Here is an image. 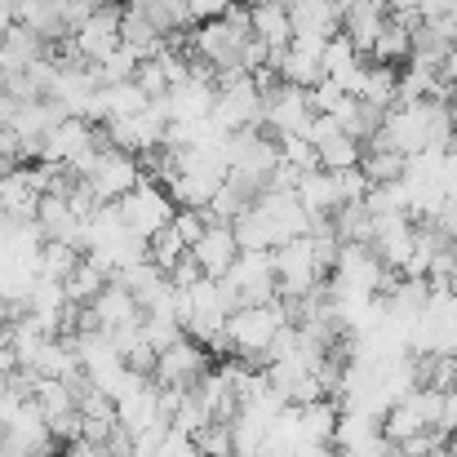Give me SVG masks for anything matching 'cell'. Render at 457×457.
Wrapping results in <instances>:
<instances>
[{
    "instance_id": "obj_1",
    "label": "cell",
    "mask_w": 457,
    "mask_h": 457,
    "mask_svg": "<svg viewBox=\"0 0 457 457\" xmlns=\"http://www.w3.org/2000/svg\"><path fill=\"white\" fill-rule=\"evenodd\" d=\"M285 324H289V315H285V303H280V298L253 303V306H236V311L227 315V346H231L240 360L262 364L271 337H276Z\"/></svg>"
},
{
    "instance_id": "obj_2",
    "label": "cell",
    "mask_w": 457,
    "mask_h": 457,
    "mask_svg": "<svg viewBox=\"0 0 457 457\" xmlns=\"http://www.w3.org/2000/svg\"><path fill=\"white\" fill-rule=\"evenodd\" d=\"M222 164H227V178L249 187L253 195L267 187L271 169L280 164V152H276V138H267L262 129H236L227 134V147H222Z\"/></svg>"
},
{
    "instance_id": "obj_3",
    "label": "cell",
    "mask_w": 457,
    "mask_h": 457,
    "mask_svg": "<svg viewBox=\"0 0 457 457\" xmlns=\"http://www.w3.org/2000/svg\"><path fill=\"white\" fill-rule=\"evenodd\" d=\"M76 178H85V187L94 191L98 204H116V200L143 178V160L129 155V152H120V147H112V143L103 138Z\"/></svg>"
},
{
    "instance_id": "obj_4",
    "label": "cell",
    "mask_w": 457,
    "mask_h": 457,
    "mask_svg": "<svg viewBox=\"0 0 457 457\" xmlns=\"http://www.w3.org/2000/svg\"><path fill=\"white\" fill-rule=\"evenodd\" d=\"M58 45L67 49V58H71V62L98 67V62L120 45V4H112V0L94 4V9H89V18H85L67 40H58Z\"/></svg>"
},
{
    "instance_id": "obj_5",
    "label": "cell",
    "mask_w": 457,
    "mask_h": 457,
    "mask_svg": "<svg viewBox=\"0 0 457 457\" xmlns=\"http://www.w3.org/2000/svg\"><path fill=\"white\" fill-rule=\"evenodd\" d=\"M271 271H276V294L280 298H306L324 280V271L315 262V249H311V231L271 249Z\"/></svg>"
},
{
    "instance_id": "obj_6",
    "label": "cell",
    "mask_w": 457,
    "mask_h": 457,
    "mask_svg": "<svg viewBox=\"0 0 457 457\" xmlns=\"http://www.w3.org/2000/svg\"><path fill=\"white\" fill-rule=\"evenodd\" d=\"M116 209H120V218H125V227L134 231V236H155L160 227H169V218H173V195L155 182V178H138L120 200H116Z\"/></svg>"
},
{
    "instance_id": "obj_7",
    "label": "cell",
    "mask_w": 457,
    "mask_h": 457,
    "mask_svg": "<svg viewBox=\"0 0 457 457\" xmlns=\"http://www.w3.org/2000/svg\"><path fill=\"white\" fill-rule=\"evenodd\" d=\"M164 125H169V116H164L160 98H152L143 112L107 120V125H103V138L129 155H147V152H160V147H164Z\"/></svg>"
},
{
    "instance_id": "obj_8",
    "label": "cell",
    "mask_w": 457,
    "mask_h": 457,
    "mask_svg": "<svg viewBox=\"0 0 457 457\" xmlns=\"http://www.w3.org/2000/svg\"><path fill=\"white\" fill-rule=\"evenodd\" d=\"M213 369V355H209V346H200L195 337H178V342H169L164 351H155V369H152V382L155 386H182V391H191L204 373Z\"/></svg>"
},
{
    "instance_id": "obj_9",
    "label": "cell",
    "mask_w": 457,
    "mask_h": 457,
    "mask_svg": "<svg viewBox=\"0 0 457 457\" xmlns=\"http://www.w3.org/2000/svg\"><path fill=\"white\" fill-rule=\"evenodd\" d=\"M311 103H306V89L298 85H276V89H267L262 94V134L267 138H285V134H306V125H311Z\"/></svg>"
},
{
    "instance_id": "obj_10",
    "label": "cell",
    "mask_w": 457,
    "mask_h": 457,
    "mask_svg": "<svg viewBox=\"0 0 457 457\" xmlns=\"http://www.w3.org/2000/svg\"><path fill=\"white\" fill-rule=\"evenodd\" d=\"M236 258H240V245H236L231 222H209V227L200 231V240L191 245V262H195L200 276H209V280H222V276L236 267Z\"/></svg>"
},
{
    "instance_id": "obj_11",
    "label": "cell",
    "mask_w": 457,
    "mask_h": 457,
    "mask_svg": "<svg viewBox=\"0 0 457 457\" xmlns=\"http://www.w3.org/2000/svg\"><path fill=\"white\" fill-rule=\"evenodd\" d=\"M31 218H36V227H40L45 240H67V245H76L85 253V218L67 204L62 191H45L36 200V213Z\"/></svg>"
},
{
    "instance_id": "obj_12",
    "label": "cell",
    "mask_w": 457,
    "mask_h": 457,
    "mask_svg": "<svg viewBox=\"0 0 457 457\" xmlns=\"http://www.w3.org/2000/svg\"><path fill=\"white\" fill-rule=\"evenodd\" d=\"M40 178L31 164H0V213L9 218H31L40 200Z\"/></svg>"
},
{
    "instance_id": "obj_13",
    "label": "cell",
    "mask_w": 457,
    "mask_h": 457,
    "mask_svg": "<svg viewBox=\"0 0 457 457\" xmlns=\"http://www.w3.org/2000/svg\"><path fill=\"white\" fill-rule=\"evenodd\" d=\"M253 204L276 222V231L285 236V240H294V236H306L311 227H315V218L303 209V200L294 195V191H271V187H262L258 195H253Z\"/></svg>"
},
{
    "instance_id": "obj_14",
    "label": "cell",
    "mask_w": 457,
    "mask_h": 457,
    "mask_svg": "<svg viewBox=\"0 0 457 457\" xmlns=\"http://www.w3.org/2000/svg\"><path fill=\"white\" fill-rule=\"evenodd\" d=\"M49 54V40H40L36 31H27L22 22H13L4 36H0V71L4 76H18V71H27L36 58H45Z\"/></svg>"
},
{
    "instance_id": "obj_15",
    "label": "cell",
    "mask_w": 457,
    "mask_h": 457,
    "mask_svg": "<svg viewBox=\"0 0 457 457\" xmlns=\"http://www.w3.org/2000/svg\"><path fill=\"white\" fill-rule=\"evenodd\" d=\"M249 27H253V36H258L271 54L285 49V45L294 40L289 4H280V0H258V4H249Z\"/></svg>"
},
{
    "instance_id": "obj_16",
    "label": "cell",
    "mask_w": 457,
    "mask_h": 457,
    "mask_svg": "<svg viewBox=\"0 0 457 457\" xmlns=\"http://www.w3.org/2000/svg\"><path fill=\"white\" fill-rule=\"evenodd\" d=\"M298 409V449L303 445H333V431H337V404L333 395L324 400H311V404H294Z\"/></svg>"
},
{
    "instance_id": "obj_17",
    "label": "cell",
    "mask_w": 457,
    "mask_h": 457,
    "mask_svg": "<svg viewBox=\"0 0 457 457\" xmlns=\"http://www.w3.org/2000/svg\"><path fill=\"white\" fill-rule=\"evenodd\" d=\"M409 54H413V22H404L400 13H386V22H382V31L369 49V62L400 67V62H409Z\"/></svg>"
},
{
    "instance_id": "obj_18",
    "label": "cell",
    "mask_w": 457,
    "mask_h": 457,
    "mask_svg": "<svg viewBox=\"0 0 457 457\" xmlns=\"http://www.w3.org/2000/svg\"><path fill=\"white\" fill-rule=\"evenodd\" d=\"M18 22H22L27 31H36L40 40H49V45L67 40L62 0H18Z\"/></svg>"
},
{
    "instance_id": "obj_19",
    "label": "cell",
    "mask_w": 457,
    "mask_h": 457,
    "mask_svg": "<svg viewBox=\"0 0 457 457\" xmlns=\"http://www.w3.org/2000/svg\"><path fill=\"white\" fill-rule=\"evenodd\" d=\"M294 195L303 200V209L311 218H328L342 200H337V187H333V173L328 169H311V173H298V187Z\"/></svg>"
},
{
    "instance_id": "obj_20",
    "label": "cell",
    "mask_w": 457,
    "mask_h": 457,
    "mask_svg": "<svg viewBox=\"0 0 457 457\" xmlns=\"http://www.w3.org/2000/svg\"><path fill=\"white\" fill-rule=\"evenodd\" d=\"M231 231H236V245H240V249H262V253H271L276 245H285V236L276 231V222H271L258 204H249V209L231 222Z\"/></svg>"
},
{
    "instance_id": "obj_21",
    "label": "cell",
    "mask_w": 457,
    "mask_h": 457,
    "mask_svg": "<svg viewBox=\"0 0 457 457\" xmlns=\"http://www.w3.org/2000/svg\"><path fill=\"white\" fill-rule=\"evenodd\" d=\"M360 98L373 103V107H395L400 103V67H386V62H369L364 67V85H360Z\"/></svg>"
},
{
    "instance_id": "obj_22",
    "label": "cell",
    "mask_w": 457,
    "mask_h": 457,
    "mask_svg": "<svg viewBox=\"0 0 457 457\" xmlns=\"http://www.w3.org/2000/svg\"><path fill=\"white\" fill-rule=\"evenodd\" d=\"M98 103H103V125H107V120H116V116L143 112L152 98H147L134 80H112V85H98Z\"/></svg>"
},
{
    "instance_id": "obj_23",
    "label": "cell",
    "mask_w": 457,
    "mask_h": 457,
    "mask_svg": "<svg viewBox=\"0 0 457 457\" xmlns=\"http://www.w3.org/2000/svg\"><path fill=\"white\" fill-rule=\"evenodd\" d=\"M80 258H85V253H80L76 245H67V240H40V253H36V276H40V280H58V285H62Z\"/></svg>"
},
{
    "instance_id": "obj_24",
    "label": "cell",
    "mask_w": 457,
    "mask_h": 457,
    "mask_svg": "<svg viewBox=\"0 0 457 457\" xmlns=\"http://www.w3.org/2000/svg\"><path fill=\"white\" fill-rule=\"evenodd\" d=\"M360 155H364V143L351 138L346 129H337V134H328L324 143H315V160H320V169H328V173L360 164Z\"/></svg>"
},
{
    "instance_id": "obj_25",
    "label": "cell",
    "mask_w": 457,
    "mask_h": 457,
    "mask_svg": "<svg viewBox=\"0 0 457 457\" xmlns=\"http://www.w3.org/2000/svg\"><path fill=\"white\" fill-rule=\"evenodd\" d=\"M107 280H112V276H107L94 258H80V262L71 267V276L62 280V294H67V303L85 306V303H94V294H98Z\"/></svg>"
},
{
    "instance_id": "obj_26",
    "label": "cell",
    "mask_w": 457,
    "mask_h": 457,
    "mask_svg": "<svg viewBox=\"0 0 457 457\" xmlns=\"http://www.w3.org/2000/svg\"><path fill=\"white\" fill-rule=\"evenodd\" d=\"M249 204H253V191L240 187V182H231V178H222V187L213 191V200L204 204V213H209V222H236Z\"/></svg>"
},
{
    "instance_id": "obj_27",
    "label": "cell",
    "mask_w": 457,
    "mask_h": 457,
    "mask_svg": "<svg viewBox=\"0 0 457 457\" xmlns=\"http://www.w3.org/2000/svg\"><path fill=\"white\" fill-rule=\"evenodd\" d=\"M404 164H409V155L391 152V147H378V143H369L364 155H360V169H364V178L378 187V182H400L404 178Z\"/></svg>"
},
{
    "instance_id": "obj_28",
    "label": "cell",
    "mask_w": 457,
    "mask_h": 457,
    "mask_svg": "<svg viewBox=\"0 0 457 457\" xmlns=\"http://www.w3.org/2000/svg\"><path fill=\"white\" fill-rule=\"evenodd\" d=\"M147 54L143 49H134V45H116L98 67H94V76H98V85H112V80H134V71H138V62H143Z\"/></svg>"
},
{
    "instance_id": "obj_29",
    "label": "cell",
    "mask_w": 457,
    "mask_h": 457,
    "mask_svg": "<svg viewBox=\"0 0 457 457\" xmlns=\"http://www.w3.org/2000/svg\"><path fill=\"white\" fill-rule=\"evenodd\" d=\"M147 258H152L160 271H169V267H178V262L187 258V245L178 240L173 227H160L155 236H147Z\"/></svg>"
},
{
    "instance_id": "obj_30",
    "label": "cell",
    "mask_w": 457,
    "mask_h": 457,
    "mask_svg": "<svg viewBox=\"0 0 457 457\" xmlns=\"http://www.w3.org/2000/svg\"><path fill=\"white\" fill-rule=\"evenodd\" d=\"M276 152H280V160H285L289 169H298V173L320 169L315 147H311V138H306V134H285V138H276Z\"/></svg>"
},
{
    "instance_id": "obj_31",
    "label": "cell",
    "mask_w": 457,
    "mask_h": 457,
    "mask_svg": "<svg viewBox=\"0 0 457 457\" xmlns=\"http://www.w3.org/2000/svg\"><path fill=\"white\" fill-rule=\"evenodd\" d=\"M169 227H173V231H178V240L191 249V245L200 240V231L209 227V213H204V209H187V204H178V209H173V218H169Z\"/></svg>"
},
{
    "instance_id": "obj_32",
    "label": "cell",
    "mask_w": 457,
    "mask_h": 457,
    "mask_svg": "<svg viewBox=\"0 0 457 457\" xmlns=\"http://www.w3.org/2000/svg\"><path fill=\"white\" fill-rule=\"evenodd\" d=\"M191 440H195V449L204 457H231V422H209Z\"/></svg>"
},
{
    "instance_id": "obj_33",
    "label": "cell",
    "mask_w": 457,
    "mask_h": 457,
    "mask_svg": "<svg viewBox=\"0 0 457 457\" xmlns=\"http://www.w3.org/2000/svg\"><path fill=\"white\" fill-rule=\"evenodd\" d=\"M333 187H337V200H342V204H355V200H364V195H369V187H373V182L364 178V169H360V164H351V169H337V173H333Z\"/></svg>"
},
{
    "instance_id": "obj_34",
    "label": "cell",
    "mask_w": 457,
    "mask_h": 457,
    "mask_svg": "<svg viewBox=\"0 0 457 457\" xmlns=\"http://www.w3.org/2000/svg\"><path fill=\"white\" fill-rule=\"evenodd\" d=\"M134 85L147 94V98H164V89H169V76H164V67H160V58L147 54L143 62H138V71H134Z\"/></svg>"
},
{
    "instance_id": "obj_35",
    "label": "cell",
    "mask_w": 457,
    "mask_h": 457,
    "mask_svg": "<svg viewBox=\"0 0 457 457\" xmlns=\"http://www.w3.org/2000/svg\"><path fill=\"white\" fill-rule=\"evenodd\" d=\"M155 457H204L200 449H195V440L191 436H182V431H164V440H160V449H155Z\"/></svg>"
},
{
    "instance_id": "obj_36",
    "label": "cell",
    "mask_w": 457,
    "mask_h": 457,
    "mask_svg": "<svg viewBox=\"0 0 457 457\" xmlns=\"http://www.w3.org/2000/svg\"><path fill=\"white\" fill-rule=\"evenodd\" d=\"M236 0H187V18L191 22H209V18H222Z\"/></svg>"
},
{
    "instance_id": "obj_37",
    "label": "cell",
    "mask_w": 457,
    "mask_h": 457,
    "mask_svg": "<svg viewBox=\"0 0 457 457\" xmlns=\"http://www.w3.org/2000/svg\"><path fill=\"white\" fill-rule=\"evenodd\" d=\"M18 369V346H13V324H0V373Z\"/></svg>"
},
{
    "instance_id": "obj_38",
    "label": "cell",
    "mask_w": 457,
    "mask_h": 457,
    "mask_svg": "<svg viewBox=\"0 0 457 457\" xmlns=\"http://www.w3.org/2000/svg\"><path fill=\"white\" fill-rule=\"evenodd\" d=\"M62 457H116L107 445H94V440H71L67 449H62Z\"/></svg>"
},
{
    "instance_id": "obj_39",
    "label": "cell",
    "mask_w": 457,
    "mask_h": 457,
    "mask_svg": "<svg viewBox=\"0 0 457 457\" xmlns=\"http://www.w3.org/2000/svg\"><path fill=\"white\" fill-rule=\"evenodd\" d=\"M18 22V0H0V36Z\"/></svg>"
},
{
    "instance_id": "obj_40",
    "label": "cell",
    "mask_w": 457,
    "mask_h": 457,
    "mask_svg": "<svg viewBox=\"0 0 457 457\" xmlns=\"http://www.w3.org/2000/svg\"><path fill=\"white\" fill-rule=\"evenodd\" d=\"M294 457H342V453H337L333 445H303Z\"/></svg>"
},
{
    "instance_id": "obj_41",
    "label": "cell",
    "mask_w": 457,
    "mask_h": 457,
    "mask_svg": "<svg viewBox=\"0 0 457 457\" xmlns=\"http://www.w3.org/2000/svg\"><path fill=\"white\" fill-rule=\"evenodd\" d=\"M4 80H9V76H4V71H0V94H4Z\"/></svg>"
},
{
    "instance_id": "obj_42",
    "label": "cell",
    "mask_w": 457,
    "mask_h": 457,
    "mask_svg": "<svg viewBox=\"0 0 457 457\" xmlns=\"http://www.w3.org/2000/svg\"><path fill=\"white\" fill-rule=\"evenodd\" d=\"M449 18H453V22H457V4H453V13H449Z\"/></svg>"
},
{
    "instance_id": "obj_43",
    "label": "cell",
    "mask_w": 457,
    "mask_h": 457,
    "mask_svg": "<svg viewBox=\"0 0 457 457\" xmlns=\"http://www.w3.org/2000/svg\"><path fill=\"white\" fill-rule=\"evenodd\" d=\"M112 4H129V0H112Z\"/></svg>"
},
{
    "instance_id": "obj_44",
    "label": "cell",
    "mask_w": 457,
    "mask_h": 457,
    "mask_svg": "<svg viewBox=\"0 0 457 457\" xmlns=\"http://www.w3.org/2000/svg\"><path fill=\"white\" fill-rule=\"evenodd\" d=\"M280 4H298V0H280Z\"/></svg>"
},
{
    "instance_id": "obj_45",
    "label": "cell",
    "mask_w": 457,
    "mask_h": 457,
    "mask_svg": "<svg viewBox=\"0 0 457 457\" xmlns=\"http://www.w3.org/2000/svg\"><path fill=\"white\" fill-rule=\"evenodd\" d=\"M85 4H103V0H85Z\"/></svg>"
},
{
    "instance_id": "obj_46",
    "label": "cell",
    "mask_w": 457,
    "mask_h": 457,
    "mask_svg": "<svg viewBox=\"0 0 457 457\" xmlns=\"http://www.w3.org/2000/svg\"><path fill=\"white\" fill-rule=\"evenodd\" d=\"M453 94H457V80H453Z\"/></svg>"
}]
</instances>
